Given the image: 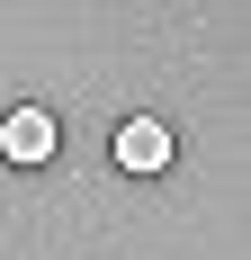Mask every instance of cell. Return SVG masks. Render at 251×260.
<instances>
[{"instance_id":"cell-1","label":"cell","mask_w":251,"mask_h":260,"mask_svg":"<svg viewBox=\"0 0 251 260\" xmlns=\"http://www.w3.org/2000/svg\"><path fill=\"white\" fill-rule=\"evenodd\" d=\"M0 153L27 161V171L54 161V117H45V108H9V117H0Z\"/></svg>"},{"instance_id":"cell-2","label":"cell","mask_w":251,"mask_h":260,"mask_svg":"<svg viewBox=\"0 0 251 260\" xmlns=\"http://www.w3.org/2000/svg\"><path fill=\"white\" fill-rule=\"evenodd\" d=\"M171 153H179V144H171L162 117H125V126H117V161H125V171H162Z\"/></svg>"}]
</instances>
